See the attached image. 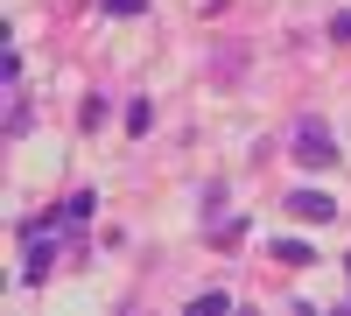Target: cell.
<instances>
[{"label": "cell", "mask_w": 351, "mask_h": 316, "mask_svg": "<svg viewBox=\"0 0 351 316\" xmlns=\"http://www.w3.org/2000/svg\"><path fill=\"white\" fill-rule=\"evenodd\" d=\"M99 8H106V14H120V21H127V14H141V8H148V0H99Z\"/></svg>", "instance_id": "cell-10"}, {"label": "cell", "mask_w": 351, "mask_h": 316, "mask_svg": "<svg viewBox=\"0 0 351 316\" xmlns=\"http://www.w3.org/2000/svg\"><path fill=\"white\" fill-rule=\"evenodd\" d=\"M288 155H295L302 169H330V162H337V134H330L324 120H302V127H295V148H288Z\"/></svg>", "instance_id": "cell-1"}, {"label": "cell", "mask_w": 351, "mask_h": 316, "mask_svg": "<svg viewBox=\"0 0 351 316\" xmlns=\"http://www.w3.org/2000/svg\"><path fill=\"white\" fill-rule=\"evenodd\" d=\"M288 211H295L302 225H330V218H337V197H324V190H295V197H288Z\"/></svg>", "instance_id": "cell-2"}, {"label": "cell", "mask_w": 351, "mask_h": 316, "mask_svg": "<svg viewBox=\"0 0 351 316\" xmlns=\"http://www.w3.org/2000/svg\"><path fill=\"white\" fill-rule=\"evenodd\" d=\"M148 120H155V106L134 99V106H127V134H148Z\"/></svg>", "instance_id": "cell-8"}, {"label": "cell", "mask_w": 351, "mask_h": 316, "mask_svg": "<svg viewBox=\"0 0 351 316\" xmlns=\"http://www.w3.org/2000/svg\"><path fill=\"white\" fill-rule=\"evenodd\" d=\"M330 42H351V8H344V14H330Z\"/></svg>", "instance_id": "cell-11"}, {"label": "cell", "mask_w": 351, "mask_h": 316, "mask_svg": "<svg viewBox=\"0 0 351 316\" xmlns=\"http://www.w3.org/2000/svg\"><path fill=\"white\" fill-rule=\"evenodd\" d=\"M92 204H99L92 190H71V197H64V225H84V218H92Z\"/></svg>", "instance_id": "cell-5"}, {"label": "cell", "mask_w": 351, "mask_h": 316, "mask_svg": "<svg viewBox=\"0 0 351 316\" xmlns=\"http://www.w3.org/2000/svg\"><path fill=\"white\" fill-rule=\"evenodd\" d=\"M344 274H351V253H344Z\"/></svg>", "instance_id": "cell-12"}, {"label": "cell", "mask_w": 351, "mask_h": 316, "mask_svg": "<svg viewBox=\"0 0 351 316\" xmlns=\"http://www.w3.org/2000/svg\"><path fill=\"white\" fill-rule=\"evenodd\" d=\"M211 239H218V246H239V239H246V218H211Z\"/></svg>", "instance_id": "cell-6"}, {"label": "cell", "mask_w": 351, "mask_h": 316, "mask_svg": "<svg viewBox=\"0 0 351 316\" xmlns=\"http://www.w3.org/2000/svg\"><path fill=\"white\" fill-rule=\"evenodd\" d=\"M8 134H28V99L14 92V106H8Z\"/></svg>", "instance_id": "cell-9"}, {"label": "cell", "mask_w": 351, "mask_h": 316, "mask_svg": "<svg viewBox=\"0 0 351 316\" xmlns=\"http://www.w3.org/2000/svg\"><path fill=\"white\" fill-rule=\"evenodd\" d=\"M225 309H232V295H218V289H211V295H197V302H190V316H225Z\"/></svg>", "instance_id": "cell-7"}, {"label": "cell", "mask_w": 351, "mask_h": 316, "mask_svg": "<svg viewBox=\"0 0 351 316\" xmlns=\"http://www.w3.org/2000/svg\"><path fill=\"white\" fill-rule=\"evenodd\" d=\"M56 267V246H49V225H36V232H28V267H21V281H43Z\"/></svg>", "instance_id": "cell-3"}, {"label": "cell", "mask_w": 351, "mask_h": 316, "mask_svg": "<svg viewBox=\"0 0 351 316\" xmlns=\"http://www.w3.org/2000/svg\"><path fill=\"white\" fill-rule=\"evenodd\" d=\"M274 260H281V267H309V260H316V253H309L302 239H274Z\"/></svg>", "instance_id": "cell-4"}]
</instances>
